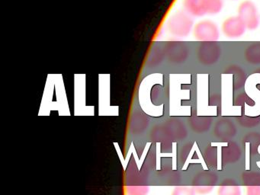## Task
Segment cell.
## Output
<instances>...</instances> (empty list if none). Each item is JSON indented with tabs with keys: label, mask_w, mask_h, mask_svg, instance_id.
I'll use <instances>...</instances> for the list:
<instances>
[{
	"label": "cell",
	"mask_w": 260,
	"mask_h": 195,
	"mask_svg": "<svg viewBox=\"0 0 260 195\" xmlns=\"http://www.w3.org/2000/svg\"><path fill=\"white\" fill-rule=\"evenodd\" d=\"M185 12L194 17L220 13L223 7V0H184Z\"/></svg>",
	"instance_id": "cell-1"
},
{
	"label": "cell",
	"mask_w": 260,
	"mask_h": 195,
	"mask_svg": "<svg viewBox=\"0 0 260 195\" xmlns=\"http://www.w3.org/2000/svg\"><path fill=\"white\" fill-rule=\"evenodd\" d=\"M194 21L187 12H177L169 20V31L177 38L188 36L194 28Z\"/></svg>",
	"instance_id": "cell-2"
},
{
	"label": "cell",
	"mask_w": 260,
	"mask_h": 195,
	"mask_svg": "<svg viewBox=\"0 0 260 195\" xmlns=\"http://www.w3.org/2000/svg\"><path fill=\"white\" fill-rule=\"evenodd\" d=\"M221 54V47L217 42H202L196 50L198 61L205 67L217 63Z\"/></svg>",
	"instance_id": "cell-3"
},
{
	"label": "cell",
	"mask_w": 260,
	"mask_h": 195,
	"mask_svg": "<svg viewBox=\"0 0 260 195\" xmlns=\"http://www.w3.org/2000/svg\"><path fill=\"white\" fill-rule=\"evenodd\" d=\"M193 35L200 42H217L220 38V30L216 23L211 20H202L194 24Z\"/></svg>",
	"instance_id": "cell-4"
},
{
	"label": "cell",
	"mask_w": 260,
	"mask_h": 195,
	"mask_svg": "<svg viewBox=\"0 0 260 195\" xmlns=\"http://www.w3.org/2000/svg\"><path fill=\"white\" fill-rule=\"evenodd\" d=\"M237 16L241 19L248 30H255L259 26L258 10L255 3L250 0H246L240 3L237 10Z\"/></svg>",
	"instance_id": "cell-5"
},
{
	"label": "cell",
	"mask_w": 260,
	"mask_h": 195,
	"mask_svg": "<svg viewBox=\"0 0 260 195\" xmlns=\"http://www.w3.org/2000/svg\"><path fill=\"white\" fill-rule=\"evenodd\" d=\"M164 52V54H166L168 60L173 64L184 63L188 59L190 54L188 44L178 40L167 42Z\"/></svg>",
	"instance_id": "cell-6"
},
{
	"label": "cell",
	"mask_w": 260,
	"mask_h": 195,
	"mask_svg": "<svg viewBox=\"0 0 260 195\" xmlns=\"http://www.w3.org/2000/svg\"><path fill=\"white\" fill-rule=\"evenodd\" d=\"M221 30L226 38L237 39L241 38L244 35L246 27L238 16H232L226 18L223 21L222 23Z\"/></svg>",
	"instance_id": "cell-7"
},
{
	"label": "cell",
	"mask_w": 260,
	"mask_h": 195,
	"mask_svg": "<svg viewBox=\"0 0 260 195\" xmlns=\"http://www.w3.org/2000/svg\"><path fill=\"white\" fill-rule=\"evenodd\" d=\"M244 59L252 65L260 64V42L253 43L245 49Z\"/></svg>",
	"instance_id": "cell-8"
},
{
	"label": "cell",
	"mask_w": 260,
	"mask_h": 195,
	"mask_svg": "<svg viewBox=\"0 0 260 195\" xmlns=\"http://www.w3.org/2000/svg\"><path fill=\"white\" fill-rule=\"evenodd\" d=\"M217 195H242L241 187L238 185H220Z\"/></svg>",
	"instance_id": "cell-9"
},
{
	"label": "cell",
	"mask_w": 260,
	"mask_h": 195,
	"mask_svg": "<svg viewBox=\"0 0 260 195\" xmlns=\"http://www.w3.org/2000/svg\"><path fill=\"white\" fill-rule=\"evenodd\" d=\"M128 195H147L149 192L148 186H130L127 187Z\"/></svg>",
	"instance_id": "cell-10"
},
{
	"label": "cell",
	"mask_w": 260,
	"mask_h": 195,
	"mask_svg": "<svg viewBox=\"0 0 260 195\" xmlns=\"http://www.w3.org/2000/svg\"><path fill=\"white\" fill-rule=\"evenodd\" d=\"M192 187L188 186H177L173 189L171 195H196Z\"/></svg>",
	"instance_id": "cell-11"
},
{
	"label": "cell",
	"mask_w": 260,
	"mask_h": 195,
	"mask_svg": "<svg viewBox=\"0 0 260 195\" xmlns=\"http://www.w3.org/2000/svg\"><path fill=\"white\" fill-rule=\"evenodd\" d=\"M246 195H260V185L247 186Z\"/></svg>",
	"instance_id": "cell-12"
},
{
	"label": "cell",
	"mask_w": 260,
	"mask_h": 195,
	"mask_svg": "<svg viewBox=\"0 0 260 195\" xmlns=\"http://www.w3.org/2000/svg\"><path fill=\"white\" fill-rule=\"evenodd\" d=\"M257 73H260V69H258V70H257Z\"/></svg>",
	"instance_id": "cell-13"
},
{
	"label": "cell",
	"mask_w": 260,
	"mask_h": 195,
	"mask_svg": "<svg viewBox=\"0 0 260 195\" xmlns=\"http://www.w3.org/2000/svg\"><path fill=\"white\" fill-rule=\"evenodd\" d=\"M233 1H236V0H233Z\"/></svg>",
	"instance_id": "cell-14"
}]
</instances>
